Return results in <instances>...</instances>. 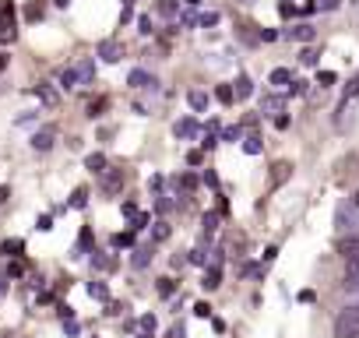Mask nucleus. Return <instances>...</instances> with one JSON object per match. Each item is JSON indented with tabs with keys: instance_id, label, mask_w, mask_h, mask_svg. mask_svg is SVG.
Wrapping results in <instances>:
<instances>
[{
	"instance_id": "nucleus-1",
	"label": "nucleus",
	"mask_w": 359,
	"mask_h": 338,
	"mask_svg": "<svg viewBox=\"0 0 359 338\" xmlns=\"http://www.w3.org/2000/svg\"><path fill=\"white\" fill-rule=\"evenodd\" d=\"M334 338H359V303L345 306L334 317Z\"/></svg>"
},
{
	"instance_id": "nucleus-2",
	"label": "nucleus",
	"mask_w": 359,
	"mask_h": 338,
	"mask_svg": "<svg viewBox=\"0 0 359 338\" xmlns=\"http://www.w3.org/2000/svg\"><path fill=\"white\" fill-rule=\"evenodd\" d=\"M15 36H18L15 4H0V43H15Z\"/></svg>"
},
{
	"instance_id": "nucleus-3",
	"label": "nucleus",
	"mask_w": 359,
	"mask_h": 338,
	"mask_svg": "<svg viewBox=\"0 0 359 338\" xmlns=\"http://www.w3.org/2000/svg\"><path fill=\"white\" fill-rule=\"evenodd\" d=\"M282 36H285V39H296V43H313V39H317V29H313V25H306V22H299V25L285 29Z\"/></svg>"
},
{
	"instance_id": "nucleus-4",
	"label": "nucleus",
	"mask_w": 359,
	"mask_h": 338,
	"mask_svg": "<svg viewBox=\"0 0 359 338\" xmlns=\"http://www.w3.org/2000/svg\"><path fill=\"white\" fill-rule=\"evenodd\" d=\"M99 57H102L106 64H116V60L123 57V46H120L116 39H102V43H99Z\"/></svg>"
},
{
	"instance_id": "nucleus-5",
	"label": "nucleus",
	"mask_w": 359,
	"mask_h": 338,
	"mask_svg": "<svg viewBox=\"0 0 359 338\" xmlns=\"http://www.w3.org/2000/svg\"><path fill=\"white\" fill-rule=\"evenodd\" d=\"M345 229H355V205H341L338 208V233H345Z\"/></svg>"
},
{
	"instance_id": "nucleus-6",
	"label": "nucleus",
	"mask_w": 359,
	"mask_h": 338,
	"mask_svg": "<svg viewBox=\"0 0 359 338\" xmlns=\"http://www.w3.org/2000/svg\"><path fill=\"white\" fill-rule=\"evenodd\" d=\"M292 177V162H275L271 165V187H282Z\"/></svg>"
},
{
	"instance_id": "nucleus-7",
	"label": "nucleus",
	"mask_w": 359,
	"mask_h": 338,
	"mask_svg": "<svg viewBox=\"0 0 359 338\" xmlns=\"http://www.w3.org/2000/svg\"><path fill=\"white\" fill-rule=\"evenodd\" d=\"M201 285H205L208 292L222 285V271H219V264H205V278H201Z\"/></svg>"
},
{
	"instance_id": "nucleus-8",
	"label": "nucleus",
	"mask_w": 359,
	"mask_h": 338,
	"mask_svg": "<svg viewBox=\"0 0 359 338\" xmlns=\"http://www.w3.org/2000/svg\"><path fill=\"white\" fill-rule=\"evenodd\" d=\"M338 254H341L345 261H359V236L341 240V243H338Z\"/></svg>"
},
{
	"instance_id": "nucleus-9",
	"label": "nucleus",
	"mask_w": 359,
	"mask_h": 338,
	"mask_svg": "<svg viewBox=\"0 0 359 338\" xmlns=\"http://www.w3.org/2000/svg\"><path fill=\"white\" fill-rule=\"evenodd\" d=\"M53 141H57V130L53 127H43L36 137H32V144L39 148V151H46V148H53Z\"/></svg>"
},
{
	"instance_id": "nucleus-10",
	"label": "nucleus",
	"mask_w": 359,
	"mask_h": 338,
	"mask_svg": "<svg viewBox=\"0 0 359 338\" xmlns=\"http://www.w3.org/2000/svg\"><path fill=\"white\" fill-rule=\"evenodd\" d=\"M345 289H359V261H345Z\"/></svg>"
},
{
	"instance_id": "nucleus-11",
	"label": "nucleus",
	"mask_w": 359,
	"mask_h": 338,
	"mask_svg": "<svg viewBox=\"0 0 359 338\" xmlns=\"http://www.w3.org/2000/svg\"><path fill=\"white\" fill-rule=\"evenodd\" d=\"M120 184H123V169H113V173L102 180V191H106V194H116V191H120Z\"/></svg>"
},
{
	"instance_id": "nucleus-12",
	"label": "nucleus",
	"mask_w": 359,
	"mask_h": 338,
	"mask_svg": "<svg viewBox=\"0 0 359 338\" xmlns=\"http://www.w3.org/2000/svg\"><path fill=\"white\" fill-rule=\"evenodd\" d=\"M127 81H130L134 88H151V85H155V78H151L148 71H130V78H127Z\"/></svg>"
},
{
	"instance_id": "nucleus-13",
	"label": "nucleus",
	"mask_w": 359,
	"mask_h": 338,
	"mask_svg": "<svg viewBox=\"0 0 359 338\" xmlns=\"http://www.w3.org/2000/svg\"><path fill=\"white\" fill-rule=\"evenodd\" d=\"M172 134H176V137H194V134H198V123H194V120H180V123L172 127Z\"/></svg>"
},
{
	"instance_id": "nucleus-14",
	"label": "nucleus",
	"mask_w": 359,
	"mask_h": 338,
	"mask_svg": "<svg viewBox=\"0 0 359 338\" xmlns=\"http://www.w3.org/2000/svg\"><path fill=\"white\" fill-rule=\"evenodd\" d=\"M250 92H254L250 78H247V74H240V78H236V88H233V99H247Z\"/></svg>"
},
{
	"instance_id": "nucleus-15",
	"label": "nucleus",
	"mask_w": 359,
	"mask_h": 338,
	"mask_svg": "<svg viewBox=\"0 0 359 338\" xmlns=\"http://www.w3.org/2000/svg\"><path fill=\"white\" fill-rule=\"evenodd\" d=\"M25 250V240H4L0 243V254H8V257H18Z\"/></svg>"
},
{
	"instance_id": "nucleus-16",
	"label": "nucleus",
	"mask_w": 359,
	"mask_h": 338,
	"mask_svg": "<svg viewBox=\"0 0 359 338\" xmlns=\"http://www.w3.org/2000/svg\"><path fill=\"white\" fill-rule=\"evenodd\" d=\"M289 81H292V71H285V67H275V71H271V85L289 88Z\"/></svg>"
},
{
	"instance_id": "nucleus-17",
	"label": "nucleus",
	"mask_w": 359,
	"mask_h": 338,
	"mask_svg": "<svg viewBox=\"0 0 359 338\" xmlns=\"http://www.w3.org/2000/svg\"><path fill=\"white\" fill-rule=\"evenodd\" d=\"M85 165L92 169V173H106V155H99V151H95V155H88V158H85Z\"/></svg>"
},
{
	"instance_id": "nucleus-18",
	"label": "nucleus",
	"mask_w": 359,
	"mask_h": 338,
	"mask_svg": "<svg viewBox=\"0 0 359 338\" xmlns=\"http://www.w3.org/2000/svg\"><path fill=\"white\" fill-rule=\"evenodd\" d=\"M74 71H78V81H92V74H95V64H92V60H81Z\"/></svg>"
},
{
	"instance_id": "nucleus-19",
	"label": "nucleus",
	"mask_w": 359,
	"mask_h": 338,
	"mask_svg": "<svg viewBox=\"0 0 359 338\" xmlns=\"http://www.w3.org/2000/svg\"><path fill=\"white\" fill-rule=\"evenodd\" d=\"M215 99H219L222 106H233V102H236V99H233V85H219V88H215Z\"/></svg>"
},
{
	"instance_id": "nucleus-20",
	"label": "nucleus",
	"mask_w": 359,
	"mask_h": 338,
	"mask_svg": "<svg viewBox=\"0 0 359 338\" xmlns=\"http://www.w3.org/2000/svg\"><path fill=\"white\" fill-rule=\"evenodd\" d=\"M130 261H134V268H144V264H148V261H151V247H137V250H134V257H130Z\"/></svg>"
},
{
	"instance_id": "nucleus-21",
	"label": "nucleus",
	"mask_w": 359,
	"mask_h": 338,
	"mask_svg": "<svg viewBox=\"0 0 359 338\" xmlns=\"http://www.w3.org/2000/svg\"><path fill=\"white\" fill-rule=\"evenodd\" d=\"M36 95H39L46 106H57V92H53L50 85H39V88H36Z\"/></svg>"
},
{
	"instance_id": "nucleus-22",
	"label": "nucleus",
	"mask_w": 359,
	"mask_h": 338,
	"mask_svg": "<svg viewBox=\"0 0 359 338\" xmlns=\"http://www.w3.org/2000/svg\"><path fill=\"white\" fill-rule=\"evenodd\" d=\"M106 106H109V99H106V95H99V99H92V102H88V116H99V113H102Z\"/></svg>"
},
{
	"instance_id": "nucleus-23",
	"label": "nucleus",
	"mask_w": 359,
	"mask_h": 338,
	"mask_svg": "<svg viewBox=\"0 0 359 338\" xmlns=\"http://www.w3.org/2000/svg\"><path fill=\"white\" fill-rule=\"evenodd\" d=\"M88 205V191L85 187H78L74 194H71V208H85Z\"/></svg>"
},
{
	"instance_id": "nucleus-24",
	"label": "nucleus",
	"mask_w": 359,
	"mask_h": 338,
	"mask_svg": "<svg viewBox=\"0 0 359 338\" xmlns=\"http://www.w3.org/2000/svg\"><path fill=\"white\" fill-rule=\"evenodd\" d=\"M60 85H64V88H74V85H78V71H74V67H67V71L60 74Z\"/></svg>"
},
{
	"instance_id": "nucleus-25",
	"label": "nucleus",
	"mask_w": 359,
	"mask_h": 338,
	"mask_svg": "<svg viewBox=\"0 0 359 338\" xmlns=\"http://www.w3.org/2000/svg\"><path fill=\"white\" fill-rule=\"evenodd\" d=\"M243 151H247V155H257V151H261V137H257V134H250V137L243 141Z\"/></svg>"
},
{
	"instance_id": "nucleus-26",
	"label": "nucleus",
	"mask_w": 359,
	"mask_h": 338,
	"mask_svg": "<svg viewBox=\"0 0 359 338\" xmlns=\"http://www.w3.org/2000/svg\"><path fill=\"white\" fill-rule=\"evenodd\" d=\"M201 226H205V236H212V233H215V226H219V215H215V212H208V215L201 219Z\"/></svg>"
},
{
	"instance_id": "nucleus-27",
	"label": "nucleus",
	"mask_w": 359,
	"mask_h": 338,
	"mask_svg": "<svg viewBox=\"0 0 359 338\" xmlns=\"http://www.w3.org/2000/svg\"><path fill=\"white\" fill-rule=\"evenodd\" d=\"M134 243V229H127V233H116L113 236V247H130Z\"/></svg>"
},
{
	"instance_id": "nucleus-28",
	"label": "nucleus",
	"mask_w": 359,
	"mask_h": 338,
	"mask_svg": "<svg viewBox=\"0 0 359 338\" xmlns=\"http://www.w3.org/2000/svg\"><path fill=\"white\" fill-rule=\"evenodd\" d=\"M187 99H191V106H194V109H205V106H208V95H205V92H191Z\"/></svg>"
},
{
	"instance_id": "nucleus-29",
	"label": "nucleus",
	"mask_w": 359,
	"mask_h": 338,
	"mask_svg": "<svg viewBox=\"0 0 359 338\" xmlns=\"http://www.w3.org/2000/svg\"><path fill=\"white\" fill-rule=\"evenodd\" d=\"M158 292H162V296H172V292H176V282H172L169 275H165V278H158Z\"/></svg>"
},
{
	"instance_id": "nucleus-30",
	"label": "nucleus",
	"mask_w": 359,
	"mask_h": 338,
	"mask_svg": "<svg viewBox=\"0 0 359 338\" xmlns=\"http://www.w3.org/2000/svg\"><path fill=\"white\" fill-rule=\"evenodd\" d=\"M88 292H92L95 299H109V289H106L102 282H92V285H88Z\"/></svg>"
},
{
	"instance_id": "nucleus-31",
	"label": "nucleus",
	"mask_w": 359,
	"mask_h": 338,
	"mask_svg": "<svg viewBox=\"0 0 359 338\" xmlns=\"http://www.w3.org/2000/svg\"><path fill=\"white\" fill-rule=\"evenodd\" d=\"M198 22H201V29H212V25H219V15H215V11H208V15H201Z\"/></svg>"
},
{
	"instance_id": "nucleus-32",
	"label": "nucleus",
	"mask_w": 359,
	"mask_h": 338,
	"mask_svg": "<svg viewBox=\"0 0 359 338\" xmlns=\"http://www.w3.org/2000/svg\"><path fill=\"white\" fill-rule=\"evenodd\" d=\"M317 57H320L317 50H303V53H299V60H303L306 67H313V64H317Z\"/></svg>"
},
{
	"instance_id": "nucleus-33",
	"label": "nucleus",
	"mask_w": 359,
	"mask_h": 338,
	"mask_svg": "<svg viewBox=\"0 0 359 338\" xmlns=\"http://www.w3.org/2000/svg\"><path fill=\"white\" fill-rule=\"evenodd\" d=\"M317 85H320V88L334 85V71H320V74H317Z\"/></svg>"
},
{
	"instance_id": "nucleus-34",
	"label": "nucleus",
	"mask_w": 359,
	"mask_h": 338,
	"mask_svg": "<svg viewBox=\"0 0 359 338\" xmlns=\"http://www.w3.org/2000/svg\"><path fill=\"white\" fill-rule=\"evenodd\" d=\"M264 109H268V113H278V109H282V99H264V102H261V113H264Z\"/></svg>"
},
{
	"instance_id": "nucleus-35",
	"label": "nucleus",
	"mask_w": 359,
	"mask_h": 338,
	"mask_svg": "<svg viewBox=\"0 0 359 338\" xmlns=\"http://www.w3.org/2000/svg\"><path fill=\"white\" fill-rule=\"evenodd\" d=\"M148 222H151V215H144V212H137V215H134V226H130V229L137 233V229H144Z\"/></svg>"
},
{
	"instance_id": "nucleus-36",
	"label": "nucleus",
	"mask_w": 359,
	"mask_h": 338,
	"mask_svg": "<svg viewBox=\"0 0 359 338\" xmlns=\"http://www.w3.org/2000/svg\"><path fill=\"white\" fill-rule=\"evenodd\" d=\"M92 247V229H81V236H78V250H88Z\"/></svg>"
},
{
	"instance_id": "nucleus-37",
	"label": "nucleus",
	"mask_w": 359,
	"mask_h": 338,
	"mask_svg": "<svg viewBox=\"0 0 359 338\" xmlns=\"http://www.w3.org/2000/svg\"><path fill=\"white\" fill-rule=\"evenodd\" d=\"M352 95H359V74H355V78L348 81V88H345V106H348V99H352Z\"/></svg>"
},
{
	"instance_id": "nucleus-38",
	"label": "nucleus",
	"mask_w": 359,
	"mask_h": 338,
	"mask_svg": "<svg viewBox=\"0 0 359 338\" xmlns=\"http://www.w3.org/2000/svg\"><path fill=\"white\" fill-rule=\"evenodd\" d=\"M338 4H341V0H317L313 8H320V11H338Z\"/></svg>"
},
{
	"instance_id": "nucleus-39",
	"label": "nucleus",
	"mask_w": 359,
	"mask_h": 338,
	"mask_svg": "<svg viewBox=\"0 0 359 338\" xmlns=\"http://www.w3.org/2000/svg\"><path fill=\"white\" fill-rule=\"evenodd\" d=\"M158 11L162 15H176V0H158Z\"/></svg>"
},
{
	"instance_id": "nucleus-40",
	"label": "nucleus",
	"mask_w": 359,
	"mask_h": 338,
	"mask_svg": "<svg viewBox=\"0 0 359 338\" xmlns=\"http://www.w3.org/2000/svg\"><path fill=\"white\" fill-rule=\"evenodd\" d=\"M257 39H264V43H275V39H278V32H275V29H261V32H257Z\"/></svg>"
},
{
	"instance_id": "nucleus-41",
	"label": "nucleus",
	"mask_w": 359,
	"mask_h": 338,
	"mask_svg": "<svg viewBox=\"0 0 359 338\" xmlns=\"http://www.w3.org/2000/svg\"><path fill=\"white\" fill-rule=\"evenodd\" d=\"M222 141H240V127H226L222 130Z\"/></svg>"
},
{
	"instance_id": "nucleus-42",
	"label": "nucleus",
	"mask_w": 359,
	"mask_h": 338,
	"mask_svg": "<svg viewBox=\"0 0 359 338\" xmlns=\"http://www.w3.org/2000/svg\"><path fill=\"white\" fill-rule=\"evenodd\" d=\"M141 331H148V334L155 331V317H151V313H144V317H141Z\"/></svg>"
},
{
	"instance_id": "nucleus-43",
	"label": "nucleus",
	"mask_w": 359,
	"mask_h": 338,
	"mask_svg": "<svg viewBox=\"0 0 359 338\" xmlns=\"http://www.w3.org/2000/svg\"><path fill=\"white\" fill-rule=\"evenodd\" d=\"M137 29H141V36H151V18H137Z\"/></svg>"
},
{
	"instance_id": "nucleus-44",
	"label": "nucleus",
	"mask_w": 359,
	"mask_h": 338,
	"mask_svg": "<svg viewBox=\"0 0 359 338\" xmlns=\"http://www.w3.org/2000/svg\"><path fill=\"white\" fill-rule=\"evenodd\" d=\"M155 240H169V226H165V222L155 226Z\"/></svg>"
},
{
	"instance_id": "nucleus-45",
	"label": "nucleus",
	"mask_w": 359,
	"mask_h": 338,
	"mask_svg": "<svg viewBox=\"0 0 359 338\" xmlns=\"http://www.w3.org/2000/svg\"><path fill=\"white\" fill-rule=\"evenodd\" d=\"M194 313H198V317H212V306H208V303H194Z\"/></svg>"
},
{
	"instance_id": "nucleus-46",
	"label": "nucleus",
	"mask_w": 359,
	"mask_h": 338,
	"mask_svg": "<svg viewBox=\"0 0 359 338\" xmlns=\"http://www.w3.org/2000/svg\"><path fill=\"white\" fill-rule=\"evenodd\" d=\"M180 184H184V191H194V187H198V177H191V173H187V177L180 180Z\"/></svg>"
},
{
	"instance_id": "nucleus-47",
	"label": "nucleus",
	"mask_w": 359,
	"mask_h": 338,
	"mask_svg": "<svg viewBox=\"0 0 359 338\" xmlns=\"http://www.w3.org/2000/svg\"><path fill=\"white\" fill-rule=\"evenodd\" d=\"M29 18H32V22L43 18V8H39V4H29Z\"/></svg>"
},
{
	"instance_id": "nucleus-48",
	"label": "nucleus",
	"mask_w": 359,
	"mask_h": 338,
	"mask_svg": "<svg viewBox=\"0 0 359 338\" xmlns=\"http://www.w3.org/2000/svg\"><path fill=\"white\" fill-rule=\"evenodd\" d=\"M187 162H191V165H201V162H205V155H201V151H191V155H187Z\"/></svg>"
},
{
	"instance_id": "nucleus-49",
	"label": "nucleus",
	"mask_w": 359,
	"mask_h": 338,
	"mask_svg": "<svg viewBox=\"0 0 359 338\" xmlns=\"http://www.w3.org/2000/svg\"><path fill=\"white\" fill-rule=\"evenodd\" d=\"M191 261H194V264H208V257H205V250H194V254H191Z\"/></svg>"
},
{
	"instance_id": "nucleus-50",
	"label": "nucleus",
	"mask_w": 359,
	"mask_h": 338,
	"mask_svg": "<svg viewBox=\"0 0 359 338\" xmlns=\"http://www.w3.org/2000/svg\"><path fill=\"white\" fill-rule=\"evenodd\" d=\"M205 184H208V187H219V177L212 173V169H208V173H205Z\"/></svg>"
},
{
	"instance_id": "nucleus-51",
	"label": "nucleus",
	"mask_w": 359,
	"mask_h": 338,
	"mask_svg": "<svg viewBox=\"0 0 359 338\" xmlns=\"http://www.w3.org/2000/svg\"><path fill=\"white\" fill-rule=\"evenodd\" d=\"M278 11H282V18H292V11H296V8H292V4H278Z\"/></svg>"
},
{
	"instance_id": "nucleus-52",
	"label": "nucleus",
	"mask_w": 359,
	"mask_h": 338,
	"mask_svg": "<svg viewBox=\"0 0 359 338\" xmlns=\"http://www.w3.org/2000/svg\"><path fill=\"white\" fill-rule=\"evenodd\" d=\"M4 67H8V57H4V53H0V71H4Z\"/></svg>"
},
{
	"instance_id": "nucleus-53",
	"label": "nucleus",
	"mask_w": 359,
	"mask_h": 338,
	"mask_svg": "<svg viewBox=\"0 0 359 338\" xmlns=\"http://www.w3.org/2000/svg\"><path fill=\"white\" fill-rule=\"evenodd\" d=\"M0 201H8V187H0Z\"/></svg>"
},
{
	"instance_id": "nucleus-54",
	"label": "nucleus",
	"mask_w": 359,
	"mask_h": 338,
	"mask_svg": "<svg viewBox=\"0 0 359 338\" xmlns=\"http://www.w3.org/2000/svg\"><path fill=\"white\" fill-rule=\"evenodd\" d=\"M187 4H191V8H198V4H201V0H187Z\"/></svg>"
},
{
	"instance_id": "nucleus-55",
	"label": "nucleus",
	"mask_w": 359,
	"mask_h": 338,
	"mask_svg": "<svg viewBox=\"0 0 359 338\" xmlns=\"http://www.w3.org/2000/svg\"><path fill=\"white\" fill-rule=\"evenodd\" d=\"M130 4H134V0H123V8H130Z\"/></svg>"
},
{
	"instance_id": "nucleus-56",
	"label": "nucleus",
	"mask_w": 359,
	"mask_h": 338,
	"mask_svg": "<svg viewBox=\"0 0 359 338\" xmlns=\"http://www.w3.org/2000/svg\"><path fill=\"white\" fill-rule=\"evenodd\" d=\"M0 292H4V278H0Z\"/></svg>"
},
{
	"instance_id": "nucleus-57",
	"label": "nucleus",
	"mask_w": 359,
	"mask_h": 338,
	"mask_svg": "<svg viewBox=\"0 0 359 338\" xmlns=\"http://www.w3.org/2000/svg\"><path fill=\"white\" fill-rule=\"evenodd\" d=\"M282 4H292V0H282Z\"/></svg>"
}]
</instances>
